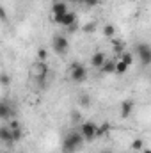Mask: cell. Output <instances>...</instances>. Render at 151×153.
Here are the masks:
<instances>
[{
  "mask_svg": "<svg viewBox=\"0 0 151 153\" xmlns=\"http://www.w3.org/2000/svg\"><path fill=\"white\" fill-rule=\"evenodd\" d=\"M114 34H115V27L114 25H105L103 27V36H107V38H114Z\"/></svg>",
  "mask_w": 151,
  "mask_h": 153,
  "instance_id": "5bb4252c",
  "label": "cell"
},
{
  "mask_svg": "<svg viewBox=\"0 0 151 153\" xmlns=\"http://www.w3.org/2000/svg\"><path fill=\"white\" fill-rule=\"evenodd\" d=\"M80 132H82V135H84L85 139H94V137L98 135L96 125H94V123H89V121L82 125V130H80Z\"/></svg>",
  "mask_w": 151,
  "mask_h": 153,
  "instance_id": "5b68a950",
  "label": "cell"
},
{
  "mask_svg": "<svg viewBox=\"0 0 151 153\" xmlns=\"http://www.w3.org/2000/svg\"><path fill=\"white\" fill-rule=\"evenodd\" d=\"M80 105L91 107V98H89V94H82V96H80Z\"/></svg>",
  "mask_w": 151,
  "mask_h": 153,
  "instance_id": "d6986e66",
  "label": "cell"
},
{
  "mask_svg": "<svg viewBox=\"0 0 151 153\" xmlns=\"http://www.w3.org/2000/svg\"><path fill=\"white\" fill-rule=\"evenodd\" d=\"M137 53H139V59L144 66H150L151 64V46L142 43V45H137Z\"/></svg>",
  "mask_w": 151,
  "mask_h": 153,
  "instance_id": "3957f363",
  "label": "cell"
},
{
  "mask_svg": "<svg viewBox=\"0 0 151 153\" xmlns=\"http://www.w3.org/2000/svg\"><path fill=\"white\" fill-rule=\"evenodd\" d=\"M75 22H76V14L75 13H66V14L62 16V20H61V25H64V27H71Z\"/></svg>",
  "mask_w": 151,
  "mask_h": 153,
  "instance_id": "30bf717a",
  "label": "cell"
},
{
  "mask_svg": "<svg viewBox=\"0 0 151 153\" xmlns=\"http://www.w3.org/2000/svg\"><path fill=\"white\" fill-rule=\"evenodd\" d=\"M132 111H133V102L132 100H126V102L121 103V116L123 117H128L132 114Z\"/></svg>",
  "mask_w": 151,
  "mask_h": 153,
  "instance_id": "9c48e42d",
  "label": "cell"
},
{
  "mask_svg": "<svg viewBox=\"0 0 151 153\" xmlns=\"http://www.w3.org/2000/svg\"><path fill=\"white\" fill-rule=\"evenodd\" d=\"M107 62V57L101 53V52H96V53H93V57H91V64H93V68H98V70H101V66Z\"/></svg>",
  "mask_w": 151,
  "mask_h": 153,
  "instance_id": "ba28073f",
  "label": "cell"
},
{
  "mask_svg": "<svg viewBox=\"0 0 151 153\" xmlns=\"http://www.w3.org/2000/svg\"><path fill=\"white\" fill-rule=\"evenodd\" d=\"M121 61H123V62H126V64L130 66V64L133 62V55H132L130 52H123V55H121Z\"/></svg>",
  "mask_w": 151,
  "mask_h": 153,
  "instance_id": "2e32d148",
  "label": "cell"
},
{
  "mask_svg": "<svg viewBox=\"0 0 151 153\" xmlns=\"http://www.w3.org/2000/svg\"><path fill=\"white\" fill-rule=\"evenodd\" d=\"M4 153H5V152H4Z\"/></svg>",
  "mask_w": 151,
  "mask_h": 153,
  "instance_id": "4316f807",
  "label": "cell"
},
{
  "mask_svg": "<svg viewBox=\"0 0 151 153\" xmlns=\"http://www.w3.org/2000/svg\"><path fill=\"white\" fill-rule=\"evenodd\" d=\"M70 76H71V80L76 82V84L85 82L87 80V68L84 64H80V62H73L70 66Z\"/></svg>",
  "mask_w": 151,
  "mask_h": 153,
  "instance_id": "6da1fadb",
  "label": "cell"
},
{
  "mask_svg": "<svg viewBox=\"0 0 151 153\" xmlns=\"http://www.w3.org/2000/svg\"><path fill=\"white\" fill-rule=\"evenodd\" d=\"M84 135H82V132L80 134H70L66 139H64V152H75V150H78L80 146H82V143H84Z\"/></svg>",
  "mask_w": 151,
  "mask_h": 153,
  "instance_id": "7a4b0ae2",
  "label": "cell"
},
{
  "mask_svg": "<svg viewBox=\"0 0 151 153\" xmlns=\"http://www.w3.org/2000/svg\"><path fill=\"white\" fill-rule=\"evenodd\" d=\"M64 153H73V152H64Z\"/></svg>",
  "mask_w": 151,
  "mask_h": 153,
  "instance_id": "d4e9b609",
  "label": "cell"
},
{
  "mask_svg": "<svg viewBox=\"0 0 151 153\" xmlns=\"http://www.w3.org/2000/svg\"><path fill=\"white\" fill-rule=\"evenodd\" d=\"M142 153H151V150H148V148H144V150H142Z\"/></svg>",
  "mask_w": 151,
  "mask_h": 153,
  "instance_id": "cb8c5ba5",
  "label": "cell"
},
{
  "mask_svg": "<svg viewBox=\"0 0 151 153\" xmlns=\"http://www.w3.org/2000/svg\"><path fill=\"white\" fill-rule=\"evenodd\" d=\"M0 139L5 141V143H13V132H11V128L2 126L0 128Z\"/></svg>",
  "mask_w": 151,
  "mask_h": 153,
  "instance_id": "8fae6325",
  "label": "cell"
},
{
  "mask_svg": "<svg viewBox=\"0 0 151 153\" xmlns=\"http://www.w3.org/2000/svg\"><path fill=\"white\" fill-rule=\"evenodd\" d=\"M52 45H53V50H55L57 53H61V55L68 53L70 43H68V39L64 38V36H55V38H53V41H52Z\"/></svg>",
  "mask_w": 151,
  "mask_h": 153,
  "instance_id": "277c9868",
  "label": "cell"
},
{
  "mask_svg": "<svg viewBox=\"0 0 151 153\" xmlns=\"http://www.w3.org/2000/svg\"><path fill=\"white\" fill-rule=\"evenodd\" d=\"M132 148H133L135 152H142V150H144V143H142V139H135V141L132 143Z\"/></svg>",
  "mask_w": 151,
  "mask_h": 153,
  "instance_id": "e0dca14e",
  "label": "cell"
},
{
  "mask_svg": "<svg viewBox=\"0 0 151 153\" xmlns=\"http://www.w3.org/2000/svg\"><path fill=\"white\" fill-rule=\"evenodd\" d=\"M101 153H110V152H101Z\"/></svg>",
  "mask_w": 151,
  "mask_h": 153,
  "instance_id": "484cf974",
  "label": "cell"
},
{
  "mask_svg": "<svg viewBox=\"0 0 151 153\" xmlns=\"http://www.w3.org/2000/svg\"><path fill=\"white\" fill-rule=\"evenodd\" d=\"M84 2H85V4H89V5H96L100 0H84Z\"/></svg>",
  "mask_w": 151,
  "mask_h": 153,
  "instance_id": "603a6c76",
  "label": "cell"
},
{
  "mask_svg": "<svg viewBox=\"0 0 151 153\" xmlns=\"http://www.w3.org/2000/svg\"><path fill=\"white\" fill-rule=\"evenodd\" d=\"M126 70H128V64L123 62V61H117V64H115V73H117V75H123Z\"/></svg>",
  "mask_w": 151,
  "mask_h": 153,
  "instance_id": "4fadbf2b",
  "label": "cell"
},
{
  "mask_svg": "<svg viewBox=\"0 0 151 153\" xmlns=\"http://www.w3.org/2000/svg\"><path fill=\"white\" fill-rule=\"evenodd\" d=\"M94 30H96V23H94V22L84 25V32H85V34H91V32H94Z\"/></svg>",
  "mask_w": 151,
  "mask_h": 153,
  "instance_id": "ac0fdd59",
  "label": "cell"
},
{
  "mask_svg": "<svg viewBox=\"0 0 151 153\" xmlns=\"http://www.w3.org/2000/svg\"><path fill=\"white\" fill-rule=\"evenodd\" d=\"M66 13H70L68 7H66V4H53V18H55L57 23H61V20H62V16Z\"/></svg>",
  "mask_w": 151,
  "mask_h": 153,
  "instance_id": "52a82bcc",
  "label": "cell"
},
{
  "mask_svg": "<svg viewBox=\"0 0 151 153\" xmlns=\"http://www.w3.org/2000/svg\"><path fill=\"white\" fill-rule=\"evenodd\" d=\"M30 73H32V76H34V78H39V76H46V73H48V66H46V62H43V61L36 62V64L32 66Z\"/></svg>",
  "mask_w": 151,
  "mask_h": 153,
  "instance_id": "8992f818",
  "label": "cell"
},
{
  "mask_svg": "<svg viewBox=\"0 0 151 153\" xmlns=\"http://www.w3.org/2000/svg\"><path fill=\"white\" fill-rule=\"evenodd\" d=\"M115 64H117V61H109L107 59V62L101 66V73H115Z\"/></svg>",
  "mask_w": 151,
  "mask_h": 153,
  "instance_id": "7c38bea8",
  "label": "cell"
},
{
  "mask_svg": "<svg viewBox=\"0 0 151 153\" xmlns=\"http://www.w3.org/2000/svg\"><path fill=\"white\" fill-rule=\"evenodd\" d=\"M0 117L2 119H7L9 117V105L7 103H2L0 105Z\"/></svg>",
  "mask_w": 151,
  "mask_h": 153,
  "instance_id": "9a60e30c",
  "label": "cell"
},
{
  "mask_svg": "<svg viewBox=\"0 0 151 153\" xmlns=\"http://www.w3.org/2000/svg\"><path fill=\"white\" fill-rule=\"evenodd\" d=\"M2 84H4V85H7V84H9V76L5 75V73L2 75Z\"/></svg>",
  "mask_w": 151,
  "mask_h": 153,
  "instance_id": "7402d4cb",
  "label": "cell"
},
{
  "mask_svg": "<svg viewBox=\"0 0 151 153\" xmlns=\"http://www.w3.org/2000/svg\"><path fill=\"white\" fill-rule=\"evenodd\" d=\"M11 132H13V141H20V139H21V130H20V128L11 130Z\"/></svg>",
  "mask_w": 151,
  "mask_h": 153,
  "instance_id": "ffe728a7",
  "label": "cell"
},
{
  "mask_svg": "<svg viewBox=\"0 0 151 153\" xmlns=\"http://www.w3.org/2000/svg\"><path fill=\"white\" fill-rule=\"evenodd\" d=\"M38 57H39V61H43V62H46V50H39L38 52Z\"/></svg>",
  "mask_w": 151,
  "mask_h": 153,
  "instance_id": "44dd1931",
  "label": "cell"
}]
</instances>
